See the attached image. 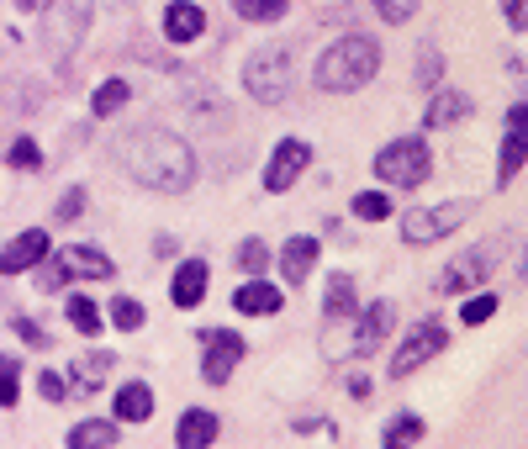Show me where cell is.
Returning a JSON list of instances; mask_svg holds the SVG:
<instances>
[{
	"instance_id": "4316f807",
	"label": "cell",
	"mask_w": 528,
	"mask_h": 449,
	"mask_svg": "<svg viewBox=\"0 0 528 449\" xmlns=\"http://www.w3.org/2000/svg\"><path fill=\"white\" fill-rule=\"evenodd\" d=\"M418 439H423V418H412V413H402L386 428V449H412Z\"/></svg>"
},
{
	"instance_id": "cb8c5ba5",
	"label": "cell",
	"mask_w": 528,
	"mask_h": 449,
	"mask_svg": "<svg viewBox=\"0 0 528 449\" xmlns=\"http://www.w3.org/2000/svg\"><path fill=\"white\" fill-rule=\"evenodd\" d=\"M69 323H74V328H80V333H85V339H96V333H101V323H106V317H101V307H96V302H90V296H69Z\"/></svg>"
},
{
	"instance_id": "e0dca14e",
	"label": "cell",
	"mask_w": 528,
	"mask_h": 449,
	"mask_svg": "<svg viewBox=\"0 0 528 449\" xmlns=\"http://www.w3.org/2000/svg\"><path fill=\"white\" fill-rule=\"evenodd\" d=\"M217 413H206V407H191V413L180 418V428H175V444L180 449H212V439H217Z\"/></svg>"
},
{
	"instance_id": "8d00e7d4",
	"label": "cell",
	"mask_w": 528,
	"mask_h": 449,
	"mask_svg": "<svg viewBox=\"0 0 528 449\" xmlns=\"http://www.w3.org/2000/svg\"><path fill=\"white\" fill-rule=\"evenodd\" d=\"M11 328H16V339H22V344H32V349H43V344H48V333H43V328H37V323H32V317H16V323H11Z\"/></svg>"
},
{
	"instance_id": "6da1fadb",
	"label": "cell",
	"mask_w": 528,
	"mask_h": 449,
	"mask_svg": "<svg viewBox=\"0 0 528 449\" xmlns=\"http://www.w3.org/2000/svg\"><path fill=\"white\" fill-rule=\"evenodd\" d=\"M117 154L127 164V175L138 185H148V191L180 196V191H191V185H196V154L175 133H164V127H148V133L122 138Z\"/></svg>"
},
{
	"instance_id": "ffe728a7",
	"label": "cell",
	"mask_w": 528,
	"mask_h": 449,
	"mask_svg": "<svg viewBox=\"0 0 528 449\" xmlns=\"http://www.w3.org/2000/svg\"><path fill=\"white\" fill-rule=\"evenodd\" d=\"M280 270H286L291 286H301V280L317 270V238H291L286 249H280Z\"/></svg>"
},
{
	"instance_id": "1f68e13d",
	"label": "cell",
	"mask_w": 528,
	"mask_h": 449,
	"mask_svg": "<svg viewBox=\"0 0 528 449\" xmlns=\"http://www.w3.org/2000/svg\"><path fill=\"white\" fill-rule=\"evenodd\" d=\"M106 370H111V354H90V360L74 365V376H80V386H85V391H96Z\"/></svg>"
},
{
	"instance_id": "484cf974",
	"label": "cell",
	"mask_w": 528,
	"mask_h": 449,
	"mask_svg": "<svg viewBox=\"0 0 528 449\" xmlns=\"http://www.w3.org/2000/svg\"><path fill=\"white\" fill-rule=\"evenodd\" d=\"M233 11L243 22H280V16H286V0H233Z\"/></svg>"
},
{
	"instance_id": "9c48e42d",
	"label": "cell",
	"mask_w": 528,
	"mask_h": 449,
	"mask_svg": "<svg viewBox=\"0 0 528 449\" xmlns=\"http://www.w3.org/2000/svg\"><path fill=\"white\" fill-rule=\"evenodd\" d=\"M307 164H312V148L307 143H301V138H280L270 164H264V191H291Z\"/></svg>"
},
{
	"instance_id": "f546056e",
	"label": "cell",
	"mask_w": 528,
	"mask_h": 449,
	"mask_svg": "<svg viewBox=\"0 0 528 449\" xmlns=\"http://www.w3.org/2000/svg\"><path fill=\"white\" fill-rule=\"evenodd\" d=\"M238 265L249 270V275H259L264 265H270V249H264V238H243V243H238Z\"/></svg>"
},
{
	"instance_id": "4dcf8cb0",
	"label": "cell",
	"mask_w": 528,
	"mask_h": 449,
	"mask_svg": "<svg viewBox=\"0 0 528 449\" xmlns=\"http://www.w3.org/2000/svg\"><path fill=\"white\" fill-rule=\"evenodd\" d=\"M16 376H22V365H16L11 354H0V407H11L16 397H22V386H16Z\"/></svg>"
},
{
	"instance_id": "8fae6325",
	"label": "cell",
	"mask_w": 528,
	"mask_h": 449,
	"mask_svg": "<svg viewBox=\"0 0 528 449\" xmlns=\"http://www.w3.org/2000/svg\"><path fill=\"white\" fill-rule=\"evenodd\" d=\"M523 154H528V106L518 101L513 111H507V138H502V170H497V185H513V180H518Z\"/></svg>"
},
{
	"instance_id": "9a60e30c",
	"label": "cell",
	"mask_w": 528,
	"mask_h": 449,
	"mask_svg": "<svg viewBox=\"0 0 528 449\" xmlns=\"http://www.w3.org/2000/svg\"><path fill=\"white\" fill-rule=\"evenodd\" d=\"M386 333H391V302H370L360 328H354V354H375Z\"/></svg>"
},
{
	"instance_id": "f1b7e54d",
	"label": "cell",
	"mask_w": 528,
	"mask_h": 449,
	"mask_svg": "<svg viewBox=\"0 0 528 449\" xmlns=\"http://www.w3.org/2000/svg\"><path fill=\"white\" fill-rule=\"evenodd\" d=\"M354 217H365V222H381V217H391V196H381V191L354 196Z\"/></svg>"
},
{
	"instance_id": "7402d4cb",
	"label": "cell",
	"mask_w": 528,
	"mask_h": 449,
	"mask_svg": "<svg viewBox=\"0 0 528 449\" xmlns=\"http://www.w3.org/2000/svg\"><path fill=\"white\" fill-rule=\"evenodd\" d=\"M111 444H117V423L90 418V423H74L69 428V449H111Z\"/></svg>"
},
{
	"instance_id": "5b68a950",
	"label": "cell",
	"mask_w": 528,
	"mask_h": 449,
	"mask_svg": "<svg viewBox=\"0 0 528 449\" xmlns=\"http://www.w3.org/2000/svg\"><path fill=\"white\" fill-rule=\"evenodd\" d=\"M74 275L106 280V275H111V259H106L101 249H90V243H74V249H59V259L37 265V286H43V291H59V286H69Z\"/></svg>"
},
{
	"instance_id": "277c9868",
	"label": "cell",
	"mask_w": 528,
	"mask_h": 449,
	"mask_svg": "<svg viewBox=\"0 0 528 449\" xmlns=\"http://www.w3.org/2000/svg\"><path fill=\"white\" fill-rule=\"evenodd\" d=\"M433 170V154L423 138H396L386 143L381 154H375V175H381L386 185H402V191H412V185H423Z\"/></svg>"
},
{
	"instance_id": "74e56055",
	"label": "cell",
	"mask_w": 528,
	"mask_h": 449,
	"mask_svg": "<svg viewBox=\"0 0 528 449\" xmlns=\"http://www.w3.org/2000/svg\"><path fill=\"white\" fill-rule=\"evenodd\" d=\"M85 212V191H64V201H59V222H74Z\"/></svg>"
},
{
	"instance_id": "7a4b0ae2",
	"label": "cell",
	"mask_w": 528,
	"mask_h": 449,
	"mask_svg": "<svg viewBox=\"0 0 528 449\" xmlns=\"http://www.w3.org/2000/svg\"><path fill=\"white\" fill-rule=\"evenodd\" d=\"M375 69H381V48L370 43V37H338V43H328V53L317 59V85L323 90H365L375 80Z\"/></svg>"
},
{
	"instance_id": "836d02e7",
	"label": "cell",
	"mask_w": 528,
	"mask_h": 449,
	"mask_svg": "<svg viewBox=\"0 0 528 449\" xmlns=\"http://www.w3.org/2000/svg\"><path fill=\"white\" fill-rule=\"evenodd\" d=\"M492 312H497V296H470V302L460 307V317H465L470 328H476V323H486Z\"/></svg>"
},
{
	"instance_id": "2e32d148",
	"label": "cell",
	"mask_w": 528,
	"mask_h": 449,
	"mask_svg": "<svg viewBox=\"0 0 528 449\" xmlns=\"http://www.w3.org/2000/svg\"><path fill=\"white\" fill-rule=\"evenodd\" d=\"M476 111V101L465 96V90H433V101L423 111V127H449V122H460Z\"/></svg>"
},
{
	"instance_id": "3957f363",
	"label": "cell",
	"mask_w": 528,
	"mask_h": 449,
	"mask_svg": "<svg viewBox=\"0 0 528 449\" xmlns=\"http://www.w3.org/2000/svg\"><path fill=\"white\" fill-rule=\"evenodd\" d=\"M90 16H96V6H90V0H53V6H48L43 37H48L53 64H69V59H74V48H80L85 32H90Z\"/></svg>"
},
{
	"instance_id": "603a6c76",
	"label": "cell",
	"mask_w": 528,
	"mask_h": 449,
	"mask_svg": "<svg viewBox=\"0 0 528 449\" xmlns=\"http://www.w3.org/2000/svg\"><path fill=\"white\" fill-rule=\"evenodd\" d=\"M323 312H328V323H338V317L354 312V280H349V275H333V280H328V302H323Z\"/></svg>"
},
{
	"instance_id": "f35d334b",
	"label": "cell",
	"mask_w": 528,
	"mask_h": 449,
	"mask_svg": "<svg viewBox=\"0 0 528 449\" xmlns=\"http://www.w3.org/2000/svg\"><path fill=\"white\" fill-rule=\"evenodd\" d=\"M439 69H444L439 48H423V59H418V74H423V80H439Z\"/></svg>"
},
{
	"instance_id": "5bb4252c",
	"label": "cell",
	"mask_w": 528,
	"mask_h": 449,
	"mask_svg": "<svg viewBox=\"0 0 528 449\" xmlns=\"http://www.w3.org/2000/svg\"><path fill=\"white\" fill-rule=\"evenodd\" d=\"M206 280H212V270H206L201 259H185V265L175 270V291H169V302L175 307H201L206 302Z\"/></svg>"
},
{
	"instance_id": "4fadbf2b",
	"label": "cell",
	"mask_w": 528,
	"mask_h": 449,
	"mask_svg": "<svg viewBox=\"0 0 528 449\" xmlns=\"http://www.w3.org/2000/svg\"><path fill=\"white\" fill-rule=\"evenodd\" d=\"M486 270H492V254H486V249H470V254H460L439 280H433V286H439L444 296H460V291L476 286V280H486Z\"/></svg>"
},
{
	"instance_id": "60d3db41",
	"label": "cell",
	"mask_w": 528,
	"mask_h": 449,
	"mask_svg": "<svg viewBox=\"0 0 528 449\" xmlns=\"http://www.w3.org/2000/svg\"><path fill=\"white\" fill-rule=\"evenodd\" d=\"M16 6H22V11H37V6H43V0H16Z\"/></svg>"
},
{
	"instance_id": "ac0fdd59",
	"label": "cell",
	"mask_w": 528,
	"mask_h": 449,
	"mask_svg": "<svg viewBox=\"0 0 528 449\" xmlns=\"http://www.w3.org/2000/svg\"><path fill=\"white\" fill-rule=\"evenodd\" d=\"M164 32H169V43H196V37L206 32L201 6H191V0H175V6L164 11Z\"/></svg>"
},
{
	"instance_id": "ab89813d",
	"label": "cell",
	"mask_w": 528,
	"mask_h": 449,
	"mask_svg": "<svg viewBox=\"0 0 528 449\" xmlns=\"http://www.w3.org/2000/svg\"><path fill=\"white\" fill-rule=\"evenodd\" d=\"M502 11H507V22H513L518 32L528 27V6H523V0H502Z\"/></svg>"
},
{
	"instance_id": "ba28073f",
	"label": "cell",
	"mask_w": 528,
	"mask_h": 449,
	"mask_svg": "<svg viewBox=\"0 0 528 449\" xmlns=\"http://www.w3.org/2000/svg\"><path fill=\"white\" fill-rule=\"evenodd\" d=\"M201 344H206L201 376H206V386H222L238 370V360H243V339H238V333H228V328H206Z\"/></svg>"
},
{
	"instance_id": "7c38bea8",
	"label": "cell",
	"mask_w": 528,
	"mask_h": 449,
	"mask_svg": "<svg viewBox=\"0 0 528 449\" xmlns=\"http://www.w3.org/2000/svg\"><path fill=\"white\" fill-rule=\"evenodd\" d=\"M43 254H48V233L43 228H27V233H16L6 249H0V270H6V275L37 270V265H43Z\"/></svg>"
},
{
	"instance_id": "d6a6232c",
	"label": "cell",
	"mask_w": 528,
	"mask_h": 449,
	"mask_svg": "<svg viewBox=\"0 0 528 449\" xmlns=\"http://www.w3.org/2000/svg\"><path fill=\"white\" fill-rule=\"evenodd\" d=\"M111 323H117L122 333L143 328V302H132V296H117V307H111Z\"/></svg>"
},
{
	"instance_id": "d6986e66",
	"label": "cell",
	"mask_w": 528,
	"mask_h": 449,
	"mask_svg": "<svg viewBox=\"0 0 528 449\" xmlns=\"http://www.w3.org/2000/svg\"><path fill=\"white\" fill-rule=\"evenodd\" d=\"M233 307L243 312V317H270V312H280L286 307V296H280L270 280H249V286H243L238 296H233Z\"/></svg>"
},
{
	"instance_id": "d4e9b609",
	"label": "cell",
	"mask_w": 528,
	"mask_h": 449,
	"mask_svg": "<svg viewBox=\"0 0 528 449\" xmlns=\"http://www.w3.org/2000/svg\"><path fill=\"white\" fill-rule=\"evenodd\" d=\"M127 96H132V85H127V80H106L96 96H90V111H96V117H111V111H122V106H127Z\"/></svg>"
},
{
	"instance_id": "30bf717a",
	"label": "cell",
	"mask_w": 528,
	"mask_h": 449,
	"mask_svg": "<svg viewBox=\"0 0 528 449\" xmlns=\"http://www.w3.org/2000/svg\"><path fill=\"white\" fill-rule=\"evenodd\" d=\"M439 349H444V328H439V323H418V328H412L407 339H402V349L391 354V376H396V381L412 376V370L428 365Z\"/></svg>"
},
{
	"instance_id": "44dd1931",
	"label": "cell",
	"mask_w": 528,
	"mask_h": 449,
	"mask_svg": "<svg viewBox=\"0 0 528 449\" xmlns=\"http://www.w3.org/2000/svg\"><path fill=\"white\" fill-rule=\"evenodd\" d=\"M148 413H154V391L143 381H127L117 391V423H148Z\"/></svg>"
},
{
	"instance_id": "d590c367",
	"label": "cell",
	"mask_w": 528,
	"mask_h": 449,
	"mask_svg": "<svg viewBox=\"0 0 528 449\" xmlns=\"http://www.w3.org/2000/svg\"><path fill=\"white\" fill-rule=\"evenodd\" d=\"M375 11H381V16H386V22L396 27V22H407V16H412V11H418V0H375Z\"/></svg>"
},
{
	"instance_id": "52a82bcc",
	"label": "cell",
	"mask_w": 528,
	"mask_h": 449,
	"mask_svg": "<svg viewBox=\"0 0 528 449\" xmlns=\"http://www.w3.org/2000/svg\"><path fill=\"white\" fill-rule=\"evenodd\" d=\"M476 212L470 201H444V207H423V212H407L402 217V238L407 243H439L455 228H465V217Z\"/></svg>"
},
{
	"instance_id": "8992f818",
	"label": "cell",
	"mask_w": 528,
	"mask_h": 449,
	"mask_svg": "<svg viewBox=\"0 0 528 449\" xmlns=\"http://www.w3.org/2000/svg\"><path fill=\"white\" fill-rule=\"evenodd\" d=\"M243 85H249V96L264 101V106H280L291 96V64L280 48H264L249 59V69H243Z\"/></svg>"
},
{
	"instance_id": "83f0119b",
	"label": "cell",
	"mask_w": 528,
	"mask_h": 449,
	"mask_svg": "<svg viewBox=\"0 0 528 449\" xmlns=\"http://www.w3.org/2000/svg\"><path fill=\"white\" fill-rule=\"evenodd\" d=\"M6 159L16 164V170H43V148H37L32 138H16V143L6 148Z\"/></svg>"
},
{
	"instance_id": "e575fe53",
	"label": "cell",
	"mask_w": 528,
	"mask_h": 449,
	"mask_svg": "<svg viewBox=\"0 0 528 449\" xmlns=\"http://www.w3.org/2000/svg\"><path fill=\"white\" fill-rule=\"evenodd\" d=\"M37 397H43V402H64L69 397V386H64L59 370H43V376H37Z\"/></svg>"
}]
</instances>
